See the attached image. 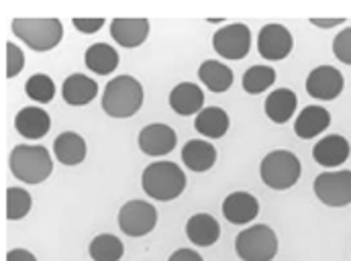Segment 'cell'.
Listing matches in <instances>:
<instances>
[{
    "label": "cell",
    "mask_w": 351,
    "mask_h": 261,
    "mask_svg": "<svg viewBox=\"0 0 351 261\" xmlns=\"http://www.w3.org/2000/svg\"><path fill=\"white\" fill-rule=\"evenodd\" d=\"M350 141L343 135H327L313 147V160L323 168H337L350 160Z\"/></svg>",
    "instance_id": "2e32d148"
},
{
    "label": "cell",
    "mask_w": 351,
    "mask_h": 261,
    "mask_svg": "<svg viewBox=\"0 0 351 261\" xmlns=\"http://www.w3.org/2000/svg\"><path fill=\"white\" fill-rule=\"evenodd\" d=\"M143 86L133 76L112 78L102 94V110L112 119H131L143 106Z\"/></svg>",
    "instance_id": "6da1fadb"
},
{
    "label": "cell",
    "mask_w": 351,
    "mask_h": 261,
    "mask_svg": "<svg viewBox=\"0 0 351 261\" xmlns=\"http://www.w3.org/2000/svg\"><path fill=\"white\" fill-rule=\"evenodd\" d=\"M186 237L196 247H210L221 237V225L213 214L196 212L186 223Z\"/></svg>",
    "instance_id": "e0dca14e"
},
{
    "label": "cell",
    "mask_w": 351,
    "mask_h": 261,
    "mask_svg": "<svg viewBox=\"0 0 351 261\" xmlns=\"http://www.w3.org/2000/svg\"><path fill=\"white\" fill-rule=\"evenodd\" d=\"M302 172L300 160L286 149H276L269 151L262 160L260 166V175L263 184L269 186L271 190H288L292 188Z\"/></svg>",
    "instance_id": "5b68a950"
},
{
    "label": "cell",
    "mask_w": 351,
    "mask_h": 261,
    "mask_svg": "<svg viewBox=\"0 0 351 261\" xmlns=\"http://www.w3.org/2000/svg\"><path fill=\"white\" fill-rule=\"evenodd\" d=\"M276 82V70L267 68V66H252L245 74H243V90L247 94H262L267 88Z\"/></svg>",
    "instance_id": "f1b7e54d"
},
{
    "label": "cell",
    "mask_w": 351,
    "mask_h": 261,
    "mask_svg": "<svg viewBox=\"0 0 351 261\" xmlns=\"http://www.w3.org/2000/svg\"><path fill=\"white\" fill-rule=\"evenodd\" d=\"M346 86L343 74L333 66H319L306 78V92L315 100H335Z\"/></svg>",
    "instance_id": "7c38bea8"
},
{
    "label": "cell",
    "mask_w": 351,
    "mask_h": 261,
    "mask_svg": "<svg viewBox=\"0 0 351 261\" xmlns=\"http://www.w3.org/2000/svg\"><path fill=\"white\" fill-rule=\"evenodd\" d=\"M229 127H231L229 114L221 106H204L194 119V129L206 139L225 137Z\"/></svg>",
    "instance_id": "603a6c76"
},
{
    "label": "cell",
    "mask_w": 351,
    "mask_h": 261,
    "mask_svg": "<svg viewBox=\"0 0 351 261\" xmlns=\"http://www.w3.org/2000/svg\"><path fill=\"white\" fill-rule=\"evenodd\" d=\"M98 94V84L86 74H72L62 84V98L70 106H86Z\"/></svg>",
    "instance_id": "cb8c5ba5"
},
{
    "label": "cell",
    "mask_w": 351,
    "mask_h": 261,
    "mask_svg": "<svg viewBox=\"0 0 351 261\" xmlns=\"http://www.w3.org/2000/svg\"><path fill=\"white\" fill-rule=\"evenodd\" d=\"M14 129L21 137L37 141L51 129V116L41 106H25L14 116Z\"/></svg>",
    "instance_id": "5bb4252c"
},
{
    "label": "cell",
    "mask_w": 351,
    "mask_h": 261,
    "mask_svg": "<svg viewBox=\"0 0 351 261\" xmlns=\"http://www.w3.org/2000/svg\"><path fill=\"white\" fill-rule=\"evenodd\" d=\"M311 23L315 27H319V29H333L337 25H343L346 18H341V16H335V18H319V16H315V18H311Z\"/></svg>",
    "instance_id": "e575fe53"
},
{
    "label": "cell",
    "mask_w": 351,
    "mask_h": 261,
    "mask_svg": "<svg viewBox=\"0 0 351 261\" xmlns=\"http://www.w3.org/2000/svg\"><path fill=\"white\" fill-rule=\"evenodd\" d=\"M182 162L190 172H208L217 164V149L204 139H192L182 149Z\"/></svg>",
    "instance_id": "7402d4cb"
},
{
    "label": "cell",
    "mask_w": 351,
    "mask_h": 261,
    "mask_svg": "<svg viewBox=\"0 0 351 261\" xmlns=\"http://www.w3.org/2000/svg\"><path fill=\"white\" fill-rule=\"evenodd\" d=\"M6 261H37V258L31 253V251H27V249H10L8 253H6Z\"/></svg>",
    "instance_id": "d590c367"
},
{
    "label": "cell",
    "mask_w": 351,
    "mask_h": 261,
    "mask_svg": "<svg viewBox=\"0 0 351 261\" xmlns=\"http://www.w3.org/2000/svg\"><path fill=\"white\" fill-rule=\"evenodd\" d=\"M72 25H74V29H78L80 33L92 35V33H98V31L104 27V18H100V16H92V18L78 16V18H72Z\"/></svg>",
    "instance_id": "d6a6232c"
},
{
    "label": "cell",
    "mask_w": 351,
    "mask_h": 261,
    "mask_svg": "<svg viewBox=\"0 0 351 261\" xmlns=\"http://www.w3.org/2000/svg\"><path fill=\"white\" fill-rule=\"evenodd\" d=\"M213 47L225 60H243L252 49V31L243 23L221 27L213 35Z\"/></svg>",
    "instance_id": "9c48e42d"
},
{
    "label": "cell",
    "mask_w": 351,
    "mask_h": 261,
    "mask_svg": "<svg viewBox=\"0 0 351 261\" xmlns=\"http://www.w3.org/2000/svg\"><path fill=\"white\" fill-rule=\"evenodd\" d=\"M139 149L149 158L168 156L178 143V133L166 123H152L141 129L139 133Z\"/></svg>",
    "instance_id": "8fae6325"
},
{
    "label": "cell",
    "mask_w": 351,
    "mask_h": 261,
    "mask_svg": "<svg viewBox=\"0 0 351 261\" xmlns=\"http://www.w3.org/2000/svg\"><path fill=\"white\" fill-rule=\"evenodd\" d=\"M86 141L82 135L74 131H64L56 137L53 141V156L62 166L74 168L80 166L86 160Z\"/></svg>",
    "instance_id": "ac0fdd59"
},
{
    "label": "cell",
    "mask_w": 351,
    "mask_h": 261,
    "mask_svg": "<svg viewBox=\"0 0 351 261\" xmlns=\"http://www.w3.org/2000/svg\"><path fill=\"white\" fill-rule=\"evenodd\" d=\"M88 253L94 261H121L125 256V245L117 235L102 233L90 241Z\"/></svg>",
    "instance_id": "4316f807"
},
{
    "label": "cell",
    "mask_w": 351,
    "mask_h": 261,
    "mask_svg": "<svg viewBox=\"0 0 351 261\" xmlns=\"http://www.w3.org/2000/svg\"><path fill=\"white\" fill-rule=\"evenodd\" d=\"M296 106H298V98L290 88H278V90L269 92V96L263 102L265 116L276 125L288 123L294 116Z\"/></svg>",
    "instance_id": "ffe728a7"
},
{
    "label": "cell",
    "mask_w": 351,
    "mask_h": 261,
    "mask_svg": "<svg viewBox=\"0 0 351 261\" xmlns=\"http://www.w3.org/2000/svg\"><path fill=\"white\" fill-rule=\"evenodd\" d=\"M168 261H202V256L194 249H178Z\"/></svg>",
    "instance_id": "836d02e7"
},
{
    "label": "cell",
    "mask_w": 351,
    "mask_h": 261,
    "mask_svg": "<svg viewBox=\"0 0 351 261\" xmlns=\"http://www.w3.org/2000/svg\"><path fill=\"white\" fill-rule=\"evenodd\" d=\"M149 35V21L143 16H127V18H114L110 23V37L127 49L139 47L145 43Z\"/></svg>",
    "instance_id": "4fadbf2b"
},
{
    "label": "cell",
    "mask_w": 351,
    "mask_h": 261,
    "mask_svg": "<svg viewBox=\"0 0 351 261\" xmlns=\"http://www.w3.org/2000/svg\"><path fill=\"white\" fill-rule=\"evenodd\" d=\"M260 214V202L250 192H231L223 200V216L231 225H250Z\"/></svg>",
    "instance_id": "9a60e30c"
},
{
    "label": "cell",
    "mask_w": 351,
    "mask_h": 261,
    "mask_svg": "<svg viewBox=\"0 0 351 261\" xmlns=\"http://www.w3.org/2000/svg\"><path fill=\"white\" fill-rule=\"evenodd\" d=\"M315 196L333 208L351 204V170H335L319 174L313 182Z\"/></svg>",
    "instance_id": "ba28073f"
},
{
    "label": "cell",
    "mask_w": 351,
    "mask_h": 261,
    "mask_svg": "<svg viewBox=\"0 0 351 261\" xmlns=\"http://www.w3.org/2000/svg\"><path fill=\"white\" fill-rule=\"evenodd\" d=\"M223 21H225L223 16L221 18H208V23H223Z\"/></svg>",
    "instance_id": "8d00e7d4"
},
{
    "label": "cell",
    "mask_w": 351,
    "mask_h": 261,
    "mask_svg": "<svg viewBox=\"0 0 351 261\" xmlns=\"http://www.w3.org/2000/svg\"><path fill=\"white\" fill-rule=\"evenodd\" d=\"M12 33L33 51L45 53L60 45L64 37V25L60 18H35V16H16L10 25Z\"/></svg>",
    "instance_id": "7a4b0ae2"
},
{
    "label": "cell",
    "mask_w": 351,
    "mask_h": 261,
    "mask_svg": "<svg viewBox=\"0 0 351 261\" xmlns=\"http://www.w3.org/2000/svg\"><path fill=\"white\" fill-rule=\"evenodd\" d=\"M25 92L37 104H49L56 96V84L47 74H33L25 84Z\"/></svg>",
    "instance_id": "f546056e"
},
{
    "label": "cell",
    "mask_w": 351,
    "mask_h": 261,
    "mask_svg": "<svg viewBox=\"0 0 351 261\" xmlns=\"http://www.w3.org/2000/svg\"><path fill=\"white\" fill-rule=\"evenodd\" d=\"M158 225V210L147 200H129L119 210V229L129 237H145Z\"/></svg>",
    "instance_id": "52a82bcc"
},
{
    "label": "cell",
    "mask_w": 351,
    "mask_h": 261,
    "mask_svg": "<svg viewBox=\"0 0 351 261\" xmlns=\"http://www.w3.org/2000/svg\"><path fill=\"white\" fill-rule=\"evenodd\" d=\"M141 186L149 198L170 202L186 190V174L174 162H154L143 170Z\"/></svg>",
    "instance_id": "3957f363"
},
{
    "label": "cell",
    "mask_w": 351,
    "mask_h": 261,
    "mask_svg": "<svg viewBox=\"0 0 351 261\" xmlns=\"http://www.w3.org/2000/svg\"><path fill=\"white\" fill-rule=\"evenodd\" d=\"M33 200L31 194L25 188L12 186L6 190V219L8 221H21L31 212Z\"/></svg>",
    "instance_id": "83f0119b"
},
{
    "label": "cell",
    "mask_w": 351,
    "mask_h": 261,
    "mask_svg": "<svg viewBox=\"0 0 351 261\" xmlns=\"http://www.w3.org/2000/svg\"><path fill=\"white\" fill-rule=\"evenodd\" d=\"M170 106L180 116H192L198 114L204 108V92L198 84L192 82H180L170 92Z\"/></svg>",
    "instance_id": "d6986e66"
},
{
    "label": "cell",
    "mask_w": 351,
    "mask_h": 261,
    "mask_svg": "<svg viewBox=\"0 0 351 261\" xmlns=\"http://www.w3.org/2000/svg\"><path fill=\"white\" fill-rule=\"evenodd\" d=\"M6 78H16L23 68H25V53L21 51V47L16 43H6Z\"/></svg>",
    "instance_id": "4dcf8cb0"
},
{
    "label": "cell",
    "mask_w": 351,
    "mask_h": 261,
    "mask_svg": "<svg viewBox=\"0 0 351 261\" xmlns=\"http://www.w3.org/2000/svg\"><path fill=\"white\" fill-rule=\"evenodd\" d=\"M292 47H294L292 33L284 25L269 23V25L262 27V31L258 35V51L263 60L280 62L290 55Z\"/></svg>",
    "instance_id": "30bf717a"
},
{
    "label": "cell",
    "mask_w": 351,
    "mask_h": 261,
    "mask_svg": "<svg viewBox=\"0 0 351 261\" xmlns=\"http://www.w3.org/2000/svg\"><path fill=\"white\" fill-rule=\"evenodd\" d=\"M331 125V112L323 106L311 104L306 108H302V112L296 116L294 121V133L300 139H313L319 133L327 131Z\"/></svg>",
    "instance_id": "44dd1931"
},
{
    "label": "cell",
    "mask_w": 351,
    "mask_h": 261,
    "mask_svg": "<svg viewBox=\"0 0 351 261\" xmlns=\"http://www.w3.org/2000/svg\"><path fill=\"white\" fill-rule=\"evenodd\" d=\"M235 251L243 261H269L278 253V237L267 225H254L235 239Z\"/></svg>",
    "instance_id": "8992f818"
},
{
    "label": "cell",
    "mask_w": 351,
    "mask_h": 261,
    "mask_svg": "<svg viewBox=\"0 0 351 261\" xmlns=\"http://www.w3.org/2000/svg\"><path fill=\"white\" fill-rule=\"evenodd\" d=\"M8 168L19 182L41 184L53 172V160L41 145H14L8 158Z\"/></svg>",
    "instance_id": "277c9868"
},
{
    "label": "cell",
    "mask_w": 351,
    "mask_h": 261,
    "mask_svg": "<svg viewBox=\"0 0 351 261\" xmlns=\"http://www.w3.org/2000/svg\"><path fill=\"white\" fill-rule=\"evenodd\" d=\"M198 78L210 92H227L233 86V72L229 66L217 62V60H206L198 68Z\"/></svg>",
    "instance_id": "484cf974"
},
{
    "label": "cell",
    "mask_w": 351,
    "mask_h": 261,
    "mask_svg": "<svg viewBox=\"0 0 351 261\" xmlns=\"http://www.w3.org/2000/svg\"><path fill=\"white\" fill-rule=\"evenodd\" d=\"M333 53L341 64L351 66V27L343 29L333 41Z\"/></svg>",
    "instance_id": "1f68e13d"
},
{
    "label": "cell",
    "mask_w": 351,
    "mask_h": 261,
    "mask_svg": "<svg viewBox=\"0 0 351 261\" xmlns=\"http://www.w3.org/2000/svg\"><path fill=\"white\" fill-rule=\"evenodd\" d=\"M84 64L90 72H94L98 76H106L119 68V53L114 47H110L106 43H94L84 53Z\"/></svg>",
    "instance_id": "d4e9b609"
}]
</instances>
